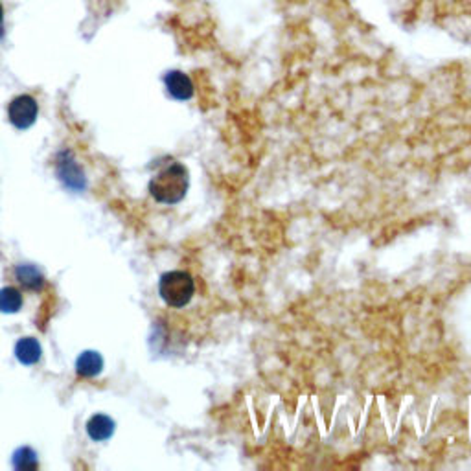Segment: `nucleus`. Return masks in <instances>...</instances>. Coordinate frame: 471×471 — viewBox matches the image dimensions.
Segmentation results:
<instances>
[{"instance_id": "f257e3e1", "label": "nucleus", "mask_w": 471, "mask_h": 471, "mask_svg": "<svg viewBox=\"0 0 471 471\" xmlns=\"http://www.w3.org/2000/svg\"><path fill=\"white\" fill-rule=\"evenodd\" d=\"M188 170L181 162H171L157 173L149 183V192L164 205H175L188 192Z\"/></svg>"}, {"instance_id": "f03ea898", "label": "nucleus", "mask_w": 471, "mask_h": 471, "mask_svg": "<svg viewBox=\"0 0 471 471\" xmlns=\"http://www.w3.org/2000/svg\"><path fill=\"white\" fill-rule=\"evenodd\" d=\"M195 293L194 278L184 271H170L159 282L160 298L171 307L186 306Z\"/></svg>"}, {"instance_id": "7ed1b4c3", "label": "nucleus", "mask_w": 471, "mask_h": 471, "mask_svg": "<svg viewBox=\"0 0 471 471\" xmlns=\"http://www.w3.org/2000/svg\"><path fill=\"white\" fill-rule=\"evenodd\" d=\"M39 114V105L34 96L21 94L13 98L10 107H8V116L17 129H28L29 125H34Z\"/></svg>"}, {"instance_id": "20e7f679", "label": "nucleus", "mask_w": 471, "mask_h": 471, "mask_svg": "<svg viewBox=\"0 0 471 471\" xmlns=\"http://www.w3.org/2000/svg\"><path fill=\"white\" fill-rule=\"evenodd\" d=\"M166 88L175 100H190L194 96V83L184 72H168L164 77Z\"/></svg>"}, {"instance_id": "39448f33", "label": "nucleus", "mask_w": 471, "mask_h": 471, "mask_svg": "<svg viewBox=\"0 0 471 471\" xmlns=\"http://www.w3.org/2000/svg\"><path fill=\"white\" fill-rule=\"evenodd\" d=\"M41 344L34 337H23L15 346V355L23 365H36L41 359Z\"/></svg>"}, {"instance_id": "423d86ee", "label": "nucleus", "mask_w": 471, "mask_h": 471, "mask_svg": "<svg viewBox=\"0 0 471 471\" xmlns=\"http://www.w3.org/2000/svg\"><path fill=\"white\" fill-rule=\"evenodd\" d=\"M87 433L92 440L103 442L111 438V435L114 433V422L105 414H96L87 422Z\"/></svg>"}, {"instance_id": "0eeeda50", "label": "nucleus", "mask_w": 471, "mask_h": 471, "mask_svg": "<svg viewBox=\"0 0 471 471\" xmlns=\"http://www.w3.org/2000/svg\"><path fill=\"white\" fill-rule=\"evenodd\" d=\"M15 277H17L21 285L31 289V291H39V289L44 288V277L36 265H18L15 269Z\"/></svg>"}, {"instance_id": "6e6552de", "label": "nucleus", "mask_w": 471, "mask_h": 471, "mask_svg": "<svg viewBox=\"0 0 471 471\" xmlns=\"http://www.w3.org/2000/svg\"><path fill=\"white\" fill-rule=\"evenodd\" d=\"M103 370V359L98 352H83L76 361V372L81 377H94Z\"/></svg>"}, {"instance_id": "1a4fd4ad", "label": "nucleus", "mask_w": 471, "mask_h": 471, "mask_svg": "<svg viewBox=\"0 0 471 471\" xmlns=\"http://www.w3.org/2000/svg\"><path fill=\"white\" fill-rule=\"evenodd\" d=\"M23 307V294L15 288L0 289V311L17 313Z\"/></svg>"}, {"instance_id": "9d476101", "label": "nucleus", "mask_w": 471, "mask_h": 471, "mask_svg": "<svg viewBox=\"0 0 471 471\" xmlns=\"http://www.w3.org/2000/svg\"><path fill=\"white\" fill-rule=\"evenodd\" d=\"M12 464L17 468V470H36L37 468V457L34 453V449L29 448H21L15 451L13 455Z\"/></svg>"}, {"instance_id": "9b49d317", "label": "nucleus", "mask_w": 471, "mask_h": 471, "mask_svg": "<svg viewBox=\"0 0 471 471\" xmlns=\"http://www.w3.org/2000/svg\"><path fill=\"white\" fill-rule=\"evenodd\" d=\"M2 34H4V6L0 2V37H2Z\"/></svg>"}]
</instances>
